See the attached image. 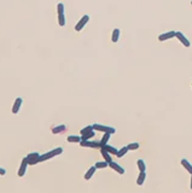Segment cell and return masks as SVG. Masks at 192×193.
<instances>
[{
	"mask_svg": "<svg viewBox=\"0 0 192 193\" xmlns=\"http://www.w3.org/2000/svg\"><path fill=\"white\" fill-rule=\"evenodd\" d=\"M63 153V147H57V149H53V150H51L44 154L40 156V158H39V163L40 162H45L47 159H51V158H53V157H57L59 154Z\"/></svg>",
	"mask_w": 192,
	"mask_h": 193,
	"instance_id": "obj_1",
	"label": "cell"
},
{
	"mask_svg": "<svg viewBox=\"0 0 192 193\" xmlns=\"http://www.w3.org/2000/svg\"><path fill=\"white\" fill-rule=\"evenodd\" d=\"M93 126V129L96 132H103V133H111V134H115L116 133V129L110 127V126H104V125H100V123H94L92 125Z\"/></svg>",
	"mask_w": 192,
	"mask_h": 193,
	"instance_id": "obj_2",
	"label": "cell"
},
{
	"mask_svg": "<svg viewBox=\"0 0 192 193\" xmlns=\"http://www.w3.org/2000/svg\"><path fill=\"white\" fill-rule=\"evenodd\" d=\"M40 156L41 154L39 152H30V153H28L26 157H27V159H28L29 165H35V164H38Z\"/></svg>",
	"mask_w": 192,
	"mask_h": 193,
	"instance_id": "obj_3",
	"label": "cell"
},
{
	"mask_svg": "<svg viewBox=\"0 0 192 193\" xmlns=\"http://www.w3.org/2000/svg\"><path fill=\"white\" fill-rule=\"evenodd\" d=\"M81 147H91V149H100V141H91V140H81L80 141Z\"/></svg>",
	"mask_w": 192,
	"mask_h": 193,
	"instance_id": "obj_4",
	"label": "cell"
},
{
	"mask_svg": "<svg viewBox=\"0 0 192 193\" xmlns=\"http://www.w3.org/2000/svg\"><path fill=\"white\" fill-rule=\"evenodd\" d=\"M88 21H90V16L88 15H85V16H82L81 17V20L76 23V25H75V30L76 31H81L82 29H83V27L88 23Z\"/></svg>",
	"mask_w": 192,
	"mask_h": 193,
	"instance_id": "obj_5",
	"label": "cell"
},
{
	"mask_svg": "<svg viewBox=\"0 0 192 193\" xmlns=\"http://www.w3.org/2000/svg\"><path fill=\"white\" fill-rule=\"evenodd\" d=\"M28 165H29L28 159H27V157H24V158L22 159V162H21V165H20V168H18V171H17V175H18L20 178L24 176V174H26V171H27V167H28Z\"/></svg>",
	"mask_w": 192,
	"mask_h": 193,
	"instance_id": "obj_6",
	"label": "cell"
},
{
	"mask_svg": "<svg viewBox=\"0 0 192 193\" xmlns=\"http://www.w3.org/2000/svg\"><path fill=\"white\" fill-rule=\"evenodd\" d=\"M22 103H23V99L21 97H17L15 99V103H13V106H12V114L13 115H17L21 110V106H22Z\"/></svg>",
	"mask_w": 192,
	"mask_h": 193,
	"instance_id": "obj_7",
	"label": "cell"
},
{
	"mask_svg": "<svg viewBox=\"0 0 192 193\" xmlns=\"http://www.w3.org/2000/svg\"><path fill=\"white\" fill-rule=\"evenodd\" d=\"M175 38H177L185 47H190V46H191V42L188 41V39L185 36V35H184L181 31H175Z\"/></svg>",
	"mask_w": 192,
	"mask_h": 193,
	"instance_id": "obj_8",
	"label": "cell"
},
{
	"mask_svg": "<svg viewBox=\"0 0 192 193\" xmlns=\"http://www.w3.org/2000/svg\"><path fill=\"white\" fill-rule=\"evenodd\" d=\"M173 38H175V31H174V30H170V31H167V33L161 34L160 36H158V41L163 42V41H166V40L173 39Z\"/></svg>",
	"mask_w": 192,
	"mask_h": 193,
	"instance_id": "obj_9",
	"label": "cell"
},
{
	"mask_svg": "<svg viewBox=\"0 0 192 193\" xmlns=\"http://www.w3.org/2000/svg\"><path fill=\"white\" fill-rule=\"evenodd\" d=\"M109 167H110L111 169H114L115 171H117V174H120V175H123V174H125V169L122 168L120 164H117L116 162H112V161H111V162L109 163Z\"/></svg>",
	"mask_w": 192,
	"mask_h": 193,
	"instance_id": "obj_10",
	"label": "cell"
},
{
	"mask_svg": "<svg viewBox=\"0 0 192 193\" xmlns=\"http://www.w3.org/2000/svg\"><path fill=\"white\" fill-rule=\"evenodd\" d=\"M146 180V170L145 171H140L137 178V185L138 186H142L144 184V181Z\"/></svg>",
	"mask_w": 192,
	"mask_h": 193,
	"instance_id": "obj_11",
	"label": "cell"
},
{
	"mask_svg": "<svg viewBox=\"0 0 192 193\" xmlns=\"http://www.w3.org/2000/svg\"><path fill=\"white\" fill-rule=\"evenodd\" d=\"M100 153H101V156H103L104 161H107L108 163H110V162L112 161V159H111V153H109L104 147H100Z\"/></svg>",
	"mask_w": 192,
	"mask_h": 193,
	"instance_id": "obj_12",
	"label": "cell"
},
{
	"mask_svg": "<svg viewBox=\"0 0 192 193\" xmlns=\"http://www.w3.org/2000/svg\"><path fill=\"white\" fill-rule=\"evenodd\" d=\"M66 130V126L65 125H59V126H55L53 128H52V133L53 134H61L63 132Z\"/></svg>",
	"mask_w": 192,
	"mask_h": 193,
	"instance_id": "obj_13",
	"label": "cell"
},
{
	"mask_svg": "<svg viewBox=\"0 0 192 193\" xmlns=\"http://www.w3.org/2000/svg\"><path fill=\"white\" fill-rule=\"evenodd\" d=\"M96 170H97V168H96V165L94 167H91L88 170L86 171V174H85V180H90V179H92V176L94 175V173H96Z\"/></svg>",
	"mask_w": 192,
	"mask_h": 193,
	"instance_id": "obj_14",
	"label": "cell"
},
{
	"mask_svg": "<svg viewBox=\"0 0 192 193\" xmlns=\"http://www.w3.org/2000/svg\"><path fill=\"white\" fill-rule=\"evenodd\" d=\"M81 135H69L68 138H66V141L68 143H77V144H80V141H81Z\"/></svg>",
	"mask_w": 192,
	"mask_h": 193,
	"instance_id": "obj_15",
	"label": "cell"
},
{
	"mask_svg": "<svg viewBox=\"0 0 192 193\" xmlns=\"http://www.w3.org/2000/svg\"><path fill=\"white\" fill-rule=\"evenodd\" d=\"M111 133H104V135H103V138H101V140H100V144H101V147L104 146V145H107L108 143H109V140H110V138H111Z\"/></svg>",
	"mask_w": 192,
	"mask_h": 193,
	"instance_id": "obj_16",
	"label": "cell"
},
{
	"mask_svg": "<svg viewBox=\"0 0 192 193\" xmlns=\"http://www.w3.org/2000/svg\"><path fill=\"white\" fill-rule=\"evenodd\" d=\"M94 136H96V130L92 129V130H90L88 133H86V134L81 135V139H82V140H91V139L94 138Z\"/></svg>",
	"mask_w": 192,
	"mask_h": 193,
	"instance_id": "obj_17",
	"label": "cell"
},
{
	"mask_svg": "<svg viewBox=\"0 0 192 193\" xmlns=\"http://www.w3.org/2000/svg\"><path fill=\"white\" fill-rule=\"evenodd\" d=\"M181 165H183V167H184V168H185L190 174H192V164H191L187 159H185V158L181 159Z\"/></svg>",
	"mask_w": 192,
	"mask_h": 193,
	"instance_id": "obj_18",
	"label": "cell"
},
{
	"mask_svg": "<svg viewBox=\"0 0 192 193\" xmlns=\"http://www.w3.org/2000/svg\"><path fill=\"white\" fill-rule=\"evenodd\" d=\"M118 39H120V29L115 28L114 31H112V35H111V41L112 42H117Z\"/></svg>",
	"mask_w": 192,
	"mask_h": 193,
	"instance_id": "obj_19",
	"label": "cell"
},
{
	"mask_svg": "<svg viewBox=\"0 0 192 193\" xmlns=\"http://www.w3.org/2000/svg\"><path fill=\"white\" fill-rule=\"evenodd\" d=\"M129 150H128V147L127 146H123L122 149H120L118 150V152H117V154H116V157L117 158H122V157H123L125 154H127V152H128Z\"/></svg>",
	"mask_w": 192,
	"mask_h": 193,
	"instance_id": "obj_20",
	"label": "cell"
},
{
	"mask_svg": "<svg viewBox=\"0 0 192 193\" xmlns=\"http://www.w3.org/2000/svg\"><path fill=\"white\" fill-rule=\"evenodd\" d=\"M103 147L105 149V150L109 152V153H111V154H115V156H116V154H117V152H118V150H117V149H115V147H112L111 145H108V144H107V145H104Z\"/></svg>",
	"mask_w": 192,
	"mask_h": 193,
	"instance_id": "obj_21",
	"label": "cell"
},
{
	"mask_svg": "<svg viewBox=\"0 0 192 193\" xmlns=\"http://www.w3.org/2000/svg\"><path fill=\"white\" fill-rule=\"evenodd\" d=\"M137 167H138V169L140 171H145L146 170V164H145V162L143 159H138L137 161Z\"/></svg>",
	"mask_w": 192,
	"mask_h": 193,
	"instance_id": "obj_22",
	"label": "cell"
},
{
	"mask_svg": "<svg viewBox=\"0 0 192 193\" xmlns=\"http://www.w3.org/2000/svg\"><path fill=\"white\" fill-rule=\"evenodd\" d=\"M58 24L61 27H64L65 25V16H64V12L58 13Z\"/></svg>",
	"mask_w": 192,
	"mask_h": 193,
	"instance_id": "obj_23",
	"label": "cell"
},
{
	"mask_svg": "<svg viewBox=\"0 0 192 193\" xmlns=\"http://www.w3.org/2000/svg\"><path fill=\"white\" fill-rule=\"evenodd\" d=\"M94 165H96L97 169H104V168H107L109 165V163L107 161H100V162H97Z\"/></svg>",
	"mask_w": 192,
	"mask_h": 193,
	"instance_id": "obj_24",
	"label": "cell"
},
{
	"mask_svg": "<svg viewBox=\"0 0 192 193\" xmlns=\"http://www.w3.org/2000/svg\"><path fill=\"white\" fill-rule=\"evenodd\" d=\"M139 143H131V144H128L127 145V147H128V150L131 151V150H138L139 149Z\"/></svg>",
	"mask_w": 192,
	"mask_h": 193,
	"instance_id": "obj_25",
	"label": "cell"
},
{
	"mask_svg": "<svg viewBox=\"0 0 192 193\" xmlns=\"http://www.w3.org/2000/svg\"><path fill=\"white\" fill-rule=\"evenodd\" d=\"M93 129V126H87V127H85V128H82L81 130H80V135H83V134H86V133H88L90 130H92Z\"/></svg>",
	"mask_w": 192,
	"mask_h": 193,
	"instance_id": "obj_26",
	"label": "cell"
},
{
	"mask_svg": "<svg viewBox=\"0 0 192 193\" xmlns=\"http://www.w3.org/2000/svg\"><path fill=\"white\" fill-rule=\"evenodd\" d=\"M5 174H6V170L4 168H0V176H4Z\"/></svg>",
	"mask_w": 192,
	"mask_h": 193,
	"instance_id": "obj_27",
	"label": "cell"
},
{
	"mask_svg": "<svg viewBox=\"0 0 192 193\" xmlns=\"http://www.w3.org/2000/svg\"><path fill=\"white\" fill-rule=\"evenodd\" d=\"M190 187H191V189H192V174H191V185H190Z\"/></svg>",
	"mask_w": 192,
	"mask_h": 193,
	"instance_id": "obj_28",
	"label": "cell"
},
{
	"mask_svg": "<svg viewBox=\"0 0 192 193\" xmlns=\"http://www.w3.org/2000/svg\"><path fill=\"white\" fill-rule=\"evenodd\" d=\"M191 5H192V1H191Z\"/></svg>",
	"mask_w": 192,
	"mask_h": 193,
	"instance_id": "obj_29",
	"label": "cell"
}]
</instances>
